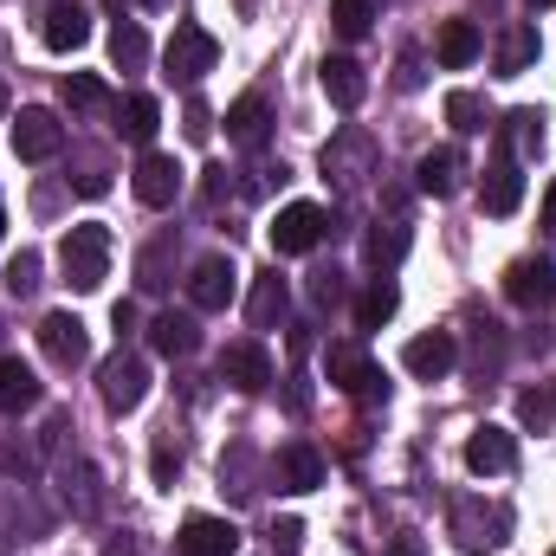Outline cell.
<instances>
[{"label": "cell", "instance_id": "ffe728a7", "mask_svg": "<svg viewBox=\"0 0 556 556\" xmlns=\"http://www.w3.org/2000/svg\"><path fill=\"white\" fill-rule=\"evenodd\" d=\"M273 130V104L260 98V91H247V98H233L227 104V142H240V149H260Z\"/></svg>", "mask_w": 556, "mask_h": 556}, {"label": "cell", "instance_id": "bcb514c9", "mask_svg": "<svg viewBox=\"0 0 556 556\" xmlns=\"http://www.w3.org/2000/svg\"><path fill=\"white\" fill-rule=\"evenodd\" d=\"M111 324H117V337H130V330H137V311H130V304H117V311H111Z\"/></svg>", "mask_w": 556, "mask_h": 556}, {"label": "cell", "instance_id": "e575fe53", "mask_svg": "<svg viewBox=\"0 0 556 556\" xmlns=\"http://www.w3.org/2000/svg\"><path fill=\"white\" fill-rule=\"evenodd\" d=\"M59 98H65L72 111H104V104H111V91H104V78H98V72H65Z\"/></svg>", "mask_w": 556, "mask_h": 556}, {"label": "cell", "instance_id": "ac0fdd59", "mask_svg": "<svg viewBox=\"0 0 556 556\" xmlns=\"http://www.w3.org/2000/svg\"><path fill=\"white\" fill-rule=\"evenodd\" d=\"M175 551L181 556H233L240 551V531L227 518H188L181 538H175Z\"/></svg>", "mask_w": 556, "mask_h": 556}, {"label": "cell", "instance_id": "b9f144b4", "mask_svg": "<svg viewBox=\"0 0 556 556\" xmlns=\"http://www.w3.org/2000/svg\"><path fill=\"white\" fill-rule=\"evenodd\" d=\"M207 137H214V117H207L201 98H188V142H207Z\"/></svg>", "mask_w": 556, "mask_h": 556}, {"label": "cell", "instance_id": "2e32d148", "mask_svg": "<svg viewBox=\"0 0 556 556\" xmlns=\"http://www.w3.org/2000/svg\"><path fill=\"white\" fill-rule=\"evenodd\" d=\"M39 39H46L52 52H78V46L91 39V13H85L78 0H52L46 20H39Z\"/></svg>", "mask_w": 556, "mask_h": 556}, {"label": "cell", "instance_id": "e0dca14e", "mask_svg": "<svg viewBox=\"0 0 556 556\" xmlns=\"http://www.w3.org/2000/svg\"><path fill=\"white\" fill-rule=\"evenodd\" d=\"M518 201H525V175H518V155H505V149H498V162L485 168V188H479V207L505 220V214H518Z\"/></svg>", "mask_w": 556, "mask_h": 556}, {"label": "cell", "instance_id": "f1b7e54d", "mask_svg": "<svg viewBox=\"0 0 556 556\" xmlns=\"http://www.w3.org/2000/svg\"><path fill=\"white\" fill-rule=\"evenodd\" d=\"M65 505H72V518H98L104 511V492H98V466L91 459H72L65 466Z\"/></svg>", "mask_w": 556, "mask_h": 556}, {"label": "cell", "instance_id": "836d02e7", "mask_svg": "<svg viewBox=\"0 0 556 556\" xmlns=\"http://www.w3.org/2000/svg\"><path fill=\"white\" fill-rule=\"evenodd\" d=\"M446 124H453L459 137H479V130H492V117H485V98H479V91H446Z\"/></svg>", "mask_w": 556, "mask_h": 556}, {"label": "cell", "instance_id": "681fc988", "mask_svg": "<svg viewBox=\"0 0 556 556\" xmlns=\"http://www.w3.org/2000/svg\"><path fill=\"white\" fill-rule=\"evenodd\" d=\"M544 227H551V233H556V181H551V188H544Z\"/></svg>", "mask_w": 556, "mask_h": 556}, {"label": "cell", "instance_id": "d4e9b609", "mask_svg": "<svg viewBox=\"0 0 556 556\" xmlns=\"http://www.w3.org/2000/svg\"><path fill=\"white\" fill-rule=\"evenodd\" d=\"M369 162H376V149L363 130H343V137L324 149V175H337V181H363L369 175Z\"/></svg>", "mask_w": 556, "mask_h": 556}, {"label": "cell", "instance_id": "d6986e66", "mask_svg": "<svg viewBox=\"0 0 556 556\" xmlns=\"http://www.w3.org/2000/svg\"><path fill=\"white\" fill-rule=\"evenodd\" d=\"M149 350H155V356H194V350H201L194 311H162V317L149 324Z\"/></svg>", "mask_w": 556, "mask_h": 556}, {"label": "cell", "instance_id": "30bf717a", "mask_svg": "<svg viewBox=\"0 0 556 556\" xmlns=\"http://www.w3.org/2000/svg\"><path fill=\"white\" fill-rule=\"evenodd\" d=\"M466 466H472L479 479L511 472V466H518V433H511V427H498V420L472 427V440H466Z\"/></svg>", "mask_w": 556, "mask_h": 556}, {"label": "cell", "instance_id": "4316f807", "mask_svg": "<svg viewBox=\"0 0 556 556\" xmlns=\"http://www.w3.org/2000/svg\"><path fill=\"white\" fill-rule=\"evenodd\" d=\"M39 395H46L39 376H33L20 356H0V408H7V415H26V408H39Z\"/></svg>", "mask_w": 556, "mask_h": 556}, {"label": "cell", "instance_id": "1f68e13d", "mask_svg": "<svg viewBox=\"0 0 556 556\" xmlns=\"http://www.w3.org/2000/svg\"><path fill=\"white\" fill-rule=\"evenodd\" d=\"M111 65H117V72H142V65H149V33H142L137 20H117V33H111Z\"/></svg>", "mask_w": 556, "mask_h": 556}, {"label": "cell", "instance_id": "db71d44e", "mask_svg": "<svg viewBox=\"0 0 556 556\" xmlns=\"http://www.w3.org/2000/svg\"><path fill=\"white\" fill-rule=\"evenodd\" d=\"M0 111H7V91H0Z\"/></svg>", "mask_w": 556, "mask_h": 556}, {"label": "cell", "instance_id": "f5cc1de1", "mask_svg": "<svg viewBox=\"0 0 556 556\" xmlns=\"http://www.w3.org/2000/svg\"><path fill=\"white\" fill-rule=\"evenodd\" d=\"M142 7H175V0H142Z\"/></svg>", "mask_w": 556, "mask_h": 556}, {"label": "cell", "instance_id": "9f6ffc18", "mask_svg": "<svg viewBox=\"0 0 556 556\" xmlns=\"http://www.w3.org/2000/svg\"><path fill=\"white\" fill-rule=\"evenodd\" d=\"M551 556H556V551H551Z\"/></svg>", "mask_w": 556, "mask_h": 556}, {"label": "cell", "instance_id": "4dcf8cb0", "mask_svg": "<svg viewBox=\"0 0 556 556\" xmlns=\"http://www.w3.org/2000/svg\"><path fill=\"white\" fill-rule=\"evenodd\" d=\"M498 137H505V155H538L544 149V111H511Z\"/></svg>", "mask_w": 556, "mask_h": 556}, {"label": "cell", "instance_id": "277c9868", "mask_svg": "<svg viewBox=\"0 0 556 556\" xmlns=\"http://www.w3.org/2000/svg\"><path fill=\"white\" fill-rule=\"evenodd\" d=\"M98 395H104L111 415H137L142 402H149V363H142L137 350L104 356V369H98Z\"/></svg>", "mask_w": 556, "mask_h": 556}, {"label": "cell", "instance_id": "d6a6232c", "mask_svg": "<svg viewBox=\"0 0 556 556\" xmlns=\"http://www.w3.org/2000/svg\"><path fill=\"white\" fill-rule=\"evenodd\" d=\"M531 59H538V26H525V20H518V26L505 33V46H498V72H505V78H518V72H531Z\"/></svg>", "mask_w": 556, "mask_h": 556}, {"label": "cell", "instance_id": "52a82bcc", "mask_svg": "<svg viewBox=\"0 0 556 556\" xmlns=\"http://www.w3.org/2000/svg\"><path fill=\"white\" fill-rule=\"evenodd\" d=\"M59 149H65V124H59V111L26 104V111L13 117V155H20V162H52Z\"/></svg>", "mask_w": 556, "mask_h": 556}, {"label": "cell", "instance_id": "7c38bea8", "mask_svg": "<svg viewBox=\"0 0 556 556\" xmlns=\"http://www.w3.org/2000/svg\"><path fill=\"white\" fill-rule=\"evenodd\" d=\"M137 201L142 207H175L181 201V162L162 149H142L137 162Z\"/></svg>", "mask_w": 556, "mask_h": 556}, {"label": "cell", "instance_id": "cb8c5ba5", "mask_svg": "<svg viewBox=\"0 0 556 556\" xmlns=\"http://www.w3.org/2000/svg\"><path fill=\"white\" fill-rule=\"evenodd\" d=\"M278 485H285V492H317V485H324V459H317L311 440L278 446Z\"/></svg>", "mask_w": 556, "mask_h": 556}, {"label": "cell", "instance_id": "f35d334b", "mask_svg": "<svg viewBox=\"0 0 556 556\" xmlns=\"http://www.w3.org/2000/svg\"><path fill=\"white\" fill-rule=\"evenodd\" d=\"M311 304H317V311H337V304H343V273H317L311 278Z\"/></svg>", "mask_w": 556, "mask_h": 556}, {"label": "cell", "instance_id": "60d3db41", "mask_svg": "<svg viewBox=\"0 0 556 556\" xmlns=\"http://www.w3.org/2000/svg\"><path fill=\"white\" fill-rule=\"evenodd\" d=\"M273 544H278V556H298V551H304V525H298V518H278Z\"/></svg>", "mask_w": 556, "mask_h": 556}, {"label": "cell", "instance_id": "f907efd6", "mask_svg": "<svg viewBox=\"0 0 556 556\" xmlns=\"http://www.w3.org/2000/svg\"><path fill=\"white\" fill-rule=\"evenodd\" d=\"M0 240H7V201H0Z\"/></svg>", "mask_w": 556, "mask_h": 556}, {"label": "cell", "instance_id": "3957f363", "mask_svg": "<svg viewBox=\"0 0 556 556\" xmlns=\"http://www.w3.org/2000/svg\"><path fill=\"white\" fill-rule=\"evenodd\" d=\"M324 369H330V389H343L350 402H389V376L369 363L363 343H330Z\"/></svg>", "mask_w": 556, "mask_h": 556}, {"label": "cell", "instance_id": "7a4b0ae2", "mask_svg": "<svg viewBox=\"0 0 556 556\" xmlns=\"http://www.w3.org/2000/svg\"><path fill=\"white\" fill-rule=\"evenodd\" d=\"M214 59H220V39H214L207 26H194V20H181V26L168 33V46H162V65H168L175 85H201V78L214 72Z\"/></svg>", "mask_w": 556, "mask_h": 556}, {"label": "cell", "instance_id": "d590c367", "mask_svg": "<svg viewBox=\"0 0 556 556\" xmlns=\"http://www.w3.org/2000/svg\"><path fill=\"white\" fill-rule=\"evenodd\" d=\"M0 291H7V298H33V291H39V253H33V247H20V253L7 260Z\"/></svg>", "mask_w": 556, "mask_h": 556}, {"label": "cell", "instance_id": "74e56055", "mask_svg": "<svg viewBox=\"0 0 556 556\" xmlns=\"http://www.w3.org/2000/svg\"><path fill=\"white\" fill-rule=\"evenodd\" d=\"M0 472H7V479H33V472H39V453L20 446V440H0Z\"/></svg>", "mask_w": 556, "mask_h": 556}, {"label": "cell", "instance_id": "c3c4849f", "mask_svg": "<svg viewBox=\"0 0 556 556\" xmlns=\"http://www.w3.org/2000/svg\"><path fill=\"white\" fill-rule=\"evenodd\" d=\"M104 556H142V551H137V538H111V544H104Z\"/></svg>", "mask_w": 556, "mask_h": 556}, {"label": "cell", "instance_id": "9c48e42d", "mask_svg": "<svg viewBox=\"0 0 556 556\" xmlns=\"http://www.w3.org/2000/svg\"><path fill=\"white\" fill-rule=\"evenodd\" d=\"M220 382L227 389H240V395H266L273 389V356H266V343H227V356H220Z\"/></svg>", "mask_w": 556, "mask_h": 556}, {"label": "cell", "instance_id": "f6af8a7d", "mask_svg": "<svg viewBox=\"0 0 556 556\" xmlns=\"http://www.w3.org/2000/svg\"><path fill=\"white\" fill-rule=\"evenodd\" d=\"M285 408H291V415H304V408H311V389H304V376H291V389H285Z\"/></svg>", "mask_w": 556, "mask_h": 556}, {"label": "cell", "instance_id": "8d00e7d4", "mask_svg": "<svg viewBox=\"0 0 556 556\" xmlns=\"http://www.w3.org/2000/svg\"><path fill=\"white\" fill-rule=\"evenodd\" d=\"M330 26H337L343 39H363V33L376 26V0H330Z\"/></svg>", "mask_w": 556, "mask_h": 556}, {"label": "cell", "instance_id": "5b68a950", "mask_svg": "<svg viewBox=\"0 0 556 556\" xmlns=\"http://www.w3.org/2000/svg\"><path fill=\"white\" fill-rule=\"evenodd\" d=\"M324 233H330V214L317 201H291V207H278V220H273V253L278 260H304V253L324 247Z\"/></svg>", "mask_w": 556, "mask_h": 556}, {"label": "cell", "instance_id": "7402d4cb", "mask_svg": "<svg viewBox=\"0 0 556 556\" xmlns=\"http://www.w3.org/2000/svg\"><path fill=\"white\" fill-rule=\"evenodd\" d=\"M485 52V39H479V26L472 20H440V39H433V59L446 65V72H466L472 59Z\"/></svg>", "mask_w": 556, "mask_h": 556}, {"label": "cell", "instance_id": "ee69618b", "mask_svg": "<svg viewBox=\"0 0 556 556\" xmlns=\"http://www.w3.org/2000/svg\"><path fill=\"white\" fill-rule=\"evenodd\" d=\"M395 85H402V91H415V85H420V52H402V72H395Z\"/></svg>", "mask_w": 556, "mask_h": 556}, {"label": "cell", "instance_id": "5bb4252c", "mask_svg": "<svg viewBox=\"0 0 556 556\" xmlns=\"http://www.w3.org/2000/svg\"><path fill=\"white\" fill-rule=\"evenodd\" d=\"M505 298L525 304V311H544L556 298V266L551 260H511L505 266Z\"/></svg>", "mask_w": 556, "mask_h": 556}, {"label": "cell", "instance_id": "7bdbcfd3", "mask_svg": "<svg viewBox=\"0 0 556 556\" xmlns=\"http://www.w3.org/2000/svg\"><path fill=\"white\" fill-rule=\"evenodd\" d=\"M544 415H551L544 395H525V402H518V420H525V427H544Z\"/></svg>", "mask_w": 556, "mask_h": 556}, {"label": "cell", "instance_id": "7dc6e473", "mask_svg": "<svg viewBox=\"0 0 556 556\" xmlns=\"http://www.w3.org/2000/svg\"><path fill=\"white\" fill-rule=\"evenodd\" d=\"M389 556H427V544H420V538H395V544H389Z\"/></svg>", "mask_w": 556, "mask_h": 556}, {"label": "cell", "instance_id": "603a6c76", "mask_svg": "<svg viewBox=\"0 0 556 556\" xmlns=\"http://www.w3.org/2000/svg\"><path fill=\"white\" fill-rule=\"evenodd\" d=\"M317 78H324V98H330L337 111H356V104L369 98L363 65H356V59H343V52H337V59H324V72H317Z\"/></svg>", "mask_w": 556, "mask_h": 556}, {"label": "cell", "instance_id": "4fadbf2b", "mask_svg": "<svg viewBox=\"0 0 556 556\" xmlns=\"http://www.w3.org/2000/svg\"><path fill=\"white\" fill-rule=\"evenodd\" d=\"M415 188L420 194H433V201H453L459 188H466V155L446 142V149H427L415 162Z\"/></svg>", "mask_w": 556, "mask_h": 556}, {"label": "cell", "instance_id": "ab89813d", "mask_svg": "<svg viewBox=\"0 0 556 556\" xmlns=\"http://www.w3.org/2000/svg\"><path fill=\"white\" fill-rule=\"evenodd\" d=\"M175 472H181V446L155 440V485H175Z\"/></svg>", "mask_w": 556, "mask_h": 556}, {"label": "cell", "instance_id": "83f0119b", "mask_svg": "<svg viewBox=\"0 0 556 556\" xmlns=\"http://www.w3.org/2000/svg\"><path fill=\"white\" fill-rule=\"evenodd\" d=\"M408 247H415V233H408V220H376V233L363 240V253H369V266H376V273H389V266H402V260H408Z\"/></svg>", "mask_w": 556, "mask_h": 556}, {"label": "cell", "instance_id": "f546056e", "mask_svg": "<svg viewBox=\"0 0 556 556\" xmlns=\"http://www.w3.org/2000/svg\"><path fill=\"white\" fill-rule=\"evenodd\" d=\"M395 311H402V291H395V278H389V273L369 278V291L356 298V330H382Z\"/></svg>", "mask_w": 556, "mask_h": 556}, {"label": "cell", "instance_id": "11a10c76", "mask_svg": "<svg viewBox=\"0 0 556 556\" xmlns=\"http://www.w3.org/2000/svg\"><path fill=\"white\" fill-rule=\"evenodd\" d=\"M0 330H7V324H0Z\"/></svg>", "mask_w": 556, "mask_h": 556}, {"label": "cell", "instance_id": "44dd1931", "mask_svg": "<svg viewBox=\"0 0 556 556\" xmlns=\"http://www.w3.org/2000/svg\"><path fill=\"white\" fill-rule=\"evenodd\" d=\"M285 311H291V291H285L278 266H266V273L253 278V298H247V324H253V330H278V324H285Z\"/></svg>", "mask_w": 556, "mask_h": 556}, {"label": "cell", "instance_id": "6da1fadb", "mask_svg": "<svg viewBox=\"0 0 556 556\" xmlns=\"http://www.w3.org/2000/svg\"><path fill=\"white\" fill-rule=\"evenodd\" d=\"M59 273H65L72 291H98V285L111 278V227H104V220L65 227V240H59Z\"/></svg>", "mask_w": 556, "mask_h": 556}, {"label": "cell", "instance_id": "8992f818", "mask_svg": "<svg viewBox=\"0 0 556 556\" xmlns=\"http://www.w3.org/2000/svg\"><path fill=\"white\" fill-rule=\"evenodd\" d=\"M505 531H511V511H505V505H479V498H459V505H453V538H459L466 556L498 551Z\"/></svg>", "mask_w": 556, "mask_h": 556}, {"label": "cell", "instance_id": "816d5d0a", "mask_svg": "<svg viewBox=\"0 0 556 556\" xmlns=\"http://www.w3.org/2000/svg\"><path fill=\"white\" fill-rule=\"evenodd\" d=\"M525 7H531V13H538V7H556V0H525Z\"/></svg>", "mask_w": 556, "mask_h": 556}, {"label": "cell", "instance_id": "8fae6325", "mask_svg": "<svg viewBox=\"0 0 556 556\" xmlns=\"http://www.w3.org/2000/svg\"><path fill=\"white\" fill-rule=\"evenodd\" d=\"M39 350H46L59 369H78V363L91 356V337H85V324H78L72 311H46V324H39Z\"/></svg>", "mask_w": 556, "mask_h": 556}, {"label": "cell", "instance_id": "9a60e30c", "mask_svg": "<svg viewBox=\"0 0 556 556\" xmlns=\"http://www.w3.org/2000/svg\"><path fill=\"white\" fill-rule=\"evenodd\" d=\"M402 363H408V376H420V382H440L459 363V343H453V330H420L415 343L402 350Z\"/></svg>", "mask_w": 556, "mask_h": 556}, {"label": "cell", "instance_id": "ba28073f", "mask_svg": "<svg viewBox=\"0 0 556 556\" xmlns=\"http://www.w3.org/2000/svg\"><path fill=\"white\" fill-rule=\"evenodd\" d=\"M233 291H240V266H233L227 253L194 260V273H188V304H194V311H227Z\"/></svg>", "mask_w": 556, "mask_h": 556}, {"label": "cell", "instance_id": "484cf974", "mask_svg": "<svg viewBox=\"0 0 556 556\" xmlns=\"http://www.w3.org/2000/svg\"><path fill=\"white\" fill-rule=\"evenodd\" d=\"M155 130H162V104H155L149 91H130V98L117 104V137L137 142V149H149V142H155Z\"/></svg>", "mask_w": 556, "mask_h": 556}]
</instances>
